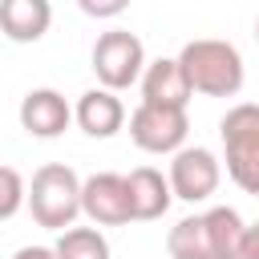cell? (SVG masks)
I'll use <instances>...</instances> for the list:
<instances>
[{
    "instance_id": "4",
    "label": "cell",
    "mask_w": 259,
    "mask_h": 259,
    "mask_svg": "<svg viewBox=\"0 0 259 259\" xmlns=\"http://www.w3.org/2000/svg\"><path fill=\"white\" fill-rule=\"evenodd\" d=\"M186 134H190L186 109L142 101V105L130 113V138H134V146L146 150V154H174V150H182Z\"/></svg>"
},
{
    "instance_id": "9",
    "label": "cell",
    "mask_w": 259,
    "mask_h": 259,
    "mask_svg": "<svg viewBox=\"0 0 259 259\" xmlns=\"http://www.w3.org/2000/svg\"><path fill=\"white\" fill-rule=\"evenodd\" d=\"M73 121L89 134V138H113L121 125H125V105L113 89H89L77 97V109H73Z\"/></svg>"
},
{
    "instance_id": "5",
    "label": "cell",
    "mask_w": 259,
    "mask_h": 259,
    "mask_svg": "<svg viewBox=\"0 0 259 259\" xmlns=\"http://www.w3.org/2000/svg\"><path fill=\"white\" fill-rule=\"evenodd\" d=\"M219 178H223V166H219V158L206 146H182V150H174L170 174H166L174 198H182V202H206L219 190Z\"/></svg>"
},
{
    "instance_id": "12",
    "label": "cell",
    "mask_w": 259,
    "mask_h": 259,
    "mask_svg": "<svg viewBox=\"0 0 259 259\" xmlns=\"http://www.w3.org/2000/svg\"><path fill=\"white\" fill-rule=\"evenodd\" d=\"M206 231H210V243H214V255L219 259H239L243 255V239H247V223L235 206H210L202 214Z\"/></svg>"
},
{
    "instance_id": "21",
    "label": "cell",
    "mask_w": 259,
    "mask_h": 259,
    "mask_svg": "<svg viewBox=\"0 0 259 259\" xmlns=\"http://www.w3.org/2000/svg\"><path fill=\"white\" fill-rule=\"evenodd\" d=\"M255 40H259V20H255Z\"/></svg>"
},
{
    "instance_id": "18",
    "label": "cell",
    "mask_w": 259,
    "mask_h": 259,
    "mask_svg": "<svg viewBox=\"0 0 259 259\" xmlns=\"http://www.w3.org/2000/svg\"><path fill=\"white\" fill-rule=\"evenodd\" d=\"M130 4H134V0H77V8H81L85 16H93V20H113V16H121Z\"/></svg>"
},
{
    "instance_id": "10",
    "label": "cell",
    "mask_w": 259,
    "mask_h": 259,
    "mask_svg": "<svg viewBox=\"0 0 259 259\" xmlns=\"http://www.w3.org/2000/svg\"><path fill=\"white\" fill-rule=\"evenodd\" d=\"M125 190H130V214L142 219V223L162 219V214L170 210V202H174V190H170L166 174L154 170V166L130 170V174H125Z\"/></svg>"
},
{
    "instance_id": "2",
    "label": "cell",
    "mask_w": 259,
    "mask_h": 259,
    "mask_svg": "<svg viewBox=\"0 0 259 259\" xmlns=\"http://www.w3.org/2000/svg\"><path fill=\"white\" fill-rule=\"evenodd\" d=\"M24 202L36 219V227L45 231H65L77 223L81 214V178L73 166L65 162H49L32 174V182L24 186Z\"/></svg>"
},
{
    "instance_id": "19",
    "label": "cell",
    "mask_w": 259,
    "mask_h": 259,
    "mask_svg": "<svg viewBox=\"0 0 259 259\" xmlns=\"http://www.w3.org/2000/svg\"><path fill=\"white\" fill-rule=\"evenodd\" d=\"M239 259H259V223L247 227V239H243V255Z\"/></svg>"
},
{
    "instance_id": "15",
    "label": "cell",
    "mask_w": 259,
    "mask_h": 259,
    "mask_svg": "<svg viewBox=\"0 0 259 259\" xmlns=\"http://www.w3.org/2000/svg\"><path fill=\"white\" fill-rule=\"evenodd\" d=\"M219 134H223V150H239V146L259 142V105H251V101L231 105L219 121Z\"/></svg>"
},
{
    "instance_id": "11",
    "label": "cell",
    "mask_w": 259,
    "mask_h": 259,
    "mask_svg": "<svg viewBox=\"0 0 259 259\" xmlns=\"http://www.w3.org/2000/svg\"><path fill=\"white\" fill-rule=\"evenodd\" d=\"M53 24L49 0H0V32L16 45H36Z\"/></svg>"
},
{
    "instance_id": "14",
    "label": "cell",
    "mask_w": 259,
    "mask_h": 259,
    "mask_svg": "<svg viewBox=\"0 0 259 259\" xmlns=\"http://www.w3.org/2000/svg\"><path fill=\"white\" fill-rule=\"evenodd\" d=\"M53 259H109V243L97 227H65L53 243Z\"/></svg>"
},
{
    "instance_id": "8",
    "label": "cell",
    "mask_w": 259,
    "mask_h": 259,
    "mask_svg": "<svg viewBox=\"0 0 259 259\" xmlns=\"http://www.w3.org/2000/svg\"><path fill=\"white\" fill-rule=\"evenodd\" d=\"M142 101H154V105H174V109H186L190 101V81L178 65V57H158L142 69Z\"/></svg>"
},
{
    "instance_id": "13",
    "label": "cell",
    "mask_w": 259,
    "mask_h": 259,
    "mask_svg": "<svg viewBox=\"0 0 259 259\" xmlns=\"http://www.w3.org/2000/svg\"><path fill=\"white\" fill-rule=\"evenodd\" d=\"M166 251H170V259H219L202 214L178 219V223L170 227V235H166Z\"/></svg>"
},
{
    "instance_id": "3",
    "label": "cell",
    "mask_w": 259,
    "mask_h": 259,
    "mask_svg": "<svg viewBox=\"0 0 259 259\" xmlns=\"http://www.w3.org/2000/svg\"><path fill=\"white\" fill-rule=\"evenodd\" d=\"M142 69H146V49H142V40L134 32L109 28V32L97 36V45H93V73H97V81L105 89H113V93L130 89L142 77Z\"/></svg>"
},
{
    "instance_id": "1",
    "label": "cell",
    "mask_w": 259,
    "mask_h": 259,
    "mask_svg": "<svg viewBox=\"0 0 259 259\" xmlns=\"http://www.w3.org/2000/svg\"><path fill=\"white\" fill-rule=\"evenodd\" d=\"M178 65H182L190 89L202 97H235L243 89V57L231 40L198 36V40L182 45Z\"/></svg>"
},
{
    "instance_id": "17",
    "label": "cell",
    "mask_w": 259,
    "mask_h": 259,
    "mask_svg": "<svg viewBox=\"0 0 259 259\" xmlns=\"http://www.w3.org/2000/svg\"><path fill=\"white\" fill-rule=\"evenodd\" d=\"M24 206V178L12 166H0V223Z\"/></svg>"
},
{
    "instance_id": "6",
    "label": "cell",
    "mask_w": 259,
    "mask_h": 259,
    "mask_svg": "<svg viewBox=\"0 0 259 259\" xmlns=\"http://www.w3.org/2000/svg\"><path fill=\"white\" fill-rule=\"evenodd\" d=\"M81 214H89L93 227H121L130 223V190L125 174H93L81 182Z\"/></svg>"
},
{
    "instance_id": "7",
    "label": "cell",
    "mask_w": 259,
    "mask_h": 259,
    "mask_svg": "<svg viewBox=\"0 0 259 259\" xmlns=\"http://www.w3.org/2000/svg\"><path fill=\"white\" fill-rule=\"evenodd\" d=\"M73 121V109L69 101L57 93V89H28L24 101H20V125L32 134V138H61Z\"/></svg>"
},
{
    "instance_id": "20",
    "label": "cell",
    "mask_w": 259,
    "mask_h": 259,
    "mask_svg": "<svg viewBox=\"0 0 259 259\" xmlns=\"http://www.w3.org/2000/svg\"><path fill=\"white\" fill-rule=\"evenodd\" d=\"M12 259H53V247H20Z\"/></svg>"
},
{
    "instance_id": "16",
    "label": "cell",
    "mask_w": 259,
    "mask_h": 259,
    "mask_svg": "<svg viewBox=\"0 0 259 259\" xmlns=\"http://www.w3.org/2000/svg\"><path fill=\"white\" fill-rule=\"evenodd\" d=\"M227 174H231V182L243 194H255L259 198V142L239 146V150H227Z\"/></svg>"
}]
</instances>
